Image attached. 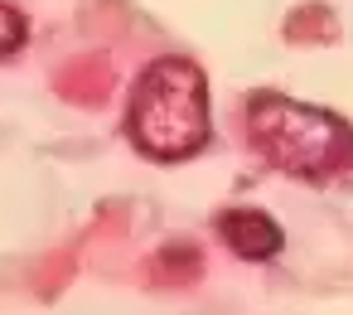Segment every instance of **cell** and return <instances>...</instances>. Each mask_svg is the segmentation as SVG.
<instances>
[{
  "label": "cell",
  "mask_w": 353,
  "mask_h": 315,
  "mask_svg": "<svg viewBox=\"0 0 353 315\" xmlns=\"http://www.w3.org/2000/svg\"><path fill=\"white\" fill-rule=\"evenodd\" d=\"M247 141L271 170L305 184H329L353 170V122L281 93L247 97Z\"/></svg>",
  "instance_id": "obj_1"
},
{
  "label": "cell",
  "mask_w": 353,
  "mask_h": 315,
  "mask_svg": "<svg viewBox=\"0 0 353 315\" xmlns=\"http://www.w3.org/2000/svg\"><path fill=\"white\" fill-rule=\"evenodd\" d=\"M213 228H218V238H223L242 262H271V257L281 252V242H285L281 223H276L271 213H261V209H223Z\"/></svg>",
  "instance_id": "obj_3"
},
{
  "label": "cell",
  "mask_w": 353,
  "mask_h": 315,
  "mask_svg": "<svg viewBox=\"0 0 353 315\" xmlns=\"http://www.w3.org/2000/svg\"><path fill=\"white\" fill-rule=\"evenodd\" d=\"M25 44H30V20H25V10L10 6V0H0V64L15 59Z\"/></svg>",
  "instance_id": "obj_4"
},
{
  "label": "cell",
  "mask_w": 353,
  "mask_h": 315,
  "mask_svg": "<svg viewBox=\"0 0 353 315\" xmlns=\"http://www.w3.org/2000/svg\"><path fill=\"white\" fill-rule=\"evenodd\" d=\"M126 136L141 155L150 160H189L208 146L213 122H208V78L194 59H155L126 107Z\"/></svg>",
  "instance_id": "obj_2"
}]
</instances>
